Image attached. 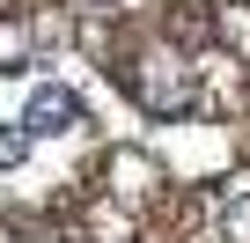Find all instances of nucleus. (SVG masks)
<instances>
[{
	"instance_id": "nucleus-1",
	"label": "nucleus",
	"mask_w": 250,
	"mask_h": 243,
	"mask_svg": "<svg viewBox=\"0 0 250 243\" xmlns=\"http://www.w3.org/2000/svg\"><path fill=\"white\" fill-rule=\"evenodd\" d=\"M88 118H81V96L74 88H59V81H44V88H30V103H22V133L30 140H59V133H81Z\"/></svg>"
},
{
	"instance_id": "nucleus-2",
	"label": "nucleus",
	"mask_w": 250,
	"mask_h": 243,
	"mask_svg": "<svg viewBox=\"0 0 250 243\" xmlns=\"http://www.w3.org/2000/svg\"><path fill=\"white\" fill-rule=\"evenodd\" d=\"M213 236L221 243H250V192H228L213 206Z\"/></svg>"
},
{
	"instance_id": "nucleus-3",
	"label": "nucleus",
	"mask_w": 250,
	"mask_h": 243,
	"mask_svg": "<svg viewBox=\"0 0 250 243\" xmlns=\"http://www.w3.org/2000/svg\"><path fill=\"white\" fill-rule=\"evenodd\" d=\"M22 155H30V133H0V170H15Z\"/></svg>"
}]
</instances>
